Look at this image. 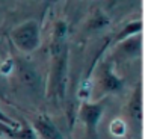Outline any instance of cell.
<instances>
[{"mask_svg":"<svg viewBox=\"0 0 154 139\" xmlns=\"http://www.w3.org/2000/svg\"><path fill=\"white\" fill-rule=\"evenodd\" d=\"M50 73L47 82V97L53 104H63L68 85V63H69V42L68 26L63 20L54 24L50 44Z\"/></svg>","mask_w":154,"mask_h":139,"instance_id":"cell-1","label":"cell"},{"mask_svg":"<svg viewBox=\"0 0 154 139\" xmlns=\"http://www.w3.org/2000/svg\"><path fill=\"white\" fill-rule=\"evenodd\" d=\"M12 44L21 53H32L41 44V26L36 20H27L11 32Z\"/></svg>","mask_w":154,"mask_h":139,"instance_id":"cell-2","label":"cell"},{"mask_svg":"<svg viewBox=\"0 0 154 139\" xmlns=\"http://www.w3.org/2000/svg\"><path fill=\"white\" fill-rule=\"evenodd\" d=\"M104 109H106L104 98H100L95 101H82L80 103L77 116H79L80 122L83 124L89 139H97V130H98L100 119L104 113Z\"/></svg>","mask_w":154,"mask_h":139,"instance_id":"cell-3","label":"cell"},{"mask_svg":"<svg viewBox=\"0 0 154 139\" xmlns=\"http://www.w3.org/2000/svg\"><path fill=\"white\" fill-rule=\"evenodd\" d=\"M97 88L103 92V95H110L122 91L124 80L115 73L113 62L110 59H104L97 70Z\"/></svg>","mask_w":154,"mask_h":139,"instance_id":"cell-4","label":"cell"},{"mask_svg":"<svg viewBox=\"0 0 154 139\" xmlns=\"http://www.w3.org/2000/svg\"><path fill=\"white\" fill-rule=\"evenodd\" d=\"M127 118L130 121V124L133 125V128L140 133V128H142V86L140 83H137L128 98V103H127Z\"/></svg>","mask_w":154,"mask_h":139,"instance_id":"cell-5","label":"cell"},{"mask_svg":"<svg viewBox=\"0 0 154 139\" xmlns=\"http://www.w3.org/2000/svg\"><path fill=\"white\" fill-rule=\"evenodd\" d=\"M33 131L38 139H66L63 133L56 127L53 119L47 115H38L33 121Z\"/></svg>","mask_w":154,"mask_h":139,"instance_id":"cell-6","label":"cell"},{"mask_svg":"<svg viewBox=\"0 0 154 139\" xmlns=\"http://www.w3.org/2000/svg\"><path fill=\"white\" fill-rule=\"evenodd\" d=\"M118 50L122 56L125 57H139L140 56V36L139 35H134V36H130L121 42H118Z\"/></svg>","mask_w":154,"mask_h":139,"instance_id":"cell-7","label":"cell"},{"mask_svg":"<svg viewBox=\"0 0 154 139\" xmlns=\"http://www.w3.org/2000/svg\"><path fill=\"white\" fill-rule=\"evenodd\" d=\"M140 29H142V21H140V20L130 21V23H128V24H125V26L122 27V30L116 35L115 42L118 44V42H121V41H124V39L130 38V36L139 35V33H140Z\"/></svg>","mask_w":154,"mask_h":139,"instance_id":"cell-8","label":"cell"},{"mask_svg":"<svg viewBox=\"0 0 154 139\" xmlns=\"http://www.w3.org/2000/svg\"><path fill=\"white\" fill-rule=\"evenodd\" d=\"M109 130H110V133H112L115 137H122V136L127 134L128 127H127V124H125L124 119H121V118H115V119L110 122Z\"/></svg>","mask_w":154,"mask_h":139,"instance_id":"cell-9","label":"cell"},{"mask_svg":"<svg viewBox=\"0 0 154 139\" xmlns=\"http://www.w3.org/2000/svg\"><path fill=\"white\" fill-rule=\"evenodd\" d=\"M107 23H109L107 17H106L101 11H97L95 15H94V17L91 18V21H89V29L97 30V29H101V27L107 26Z\"/></svg>","mask_w":154,"mask_h":139,"instance_id":"cell-10","label":"cell"},{"mask_svg":"<svg viewBox=\"0 0 154 139\" xmlns=\"http://www.w3.org/2000/svg\"><path fill=\"white\" fill-rule=\"evenodd\" d=\"M0 125L2 127H8V128H12V130H17V128H21L24 124L12 119L9 115H6L2 109H0Z\"/></svg>","mask_w":154,"mask_h":139,"instance_id":"cell-11","label":"cell"},{"mask_svg":"<svg viewBox=\"0 0 154 139\" xmlns=\"http://www.w3.org/2000/svg\"><path fill=\"white\" fill-rule=\"evenodd\" d=\"M2 80H3V76H2V74H0V85H2Z\"/></svg>","mask_w":154,"mask_h":139,"instance_id":"cell-12","label":"cell"},{"mask_svg":"<svg viewBox=\"0 0 154 139\" xmlns=\"http://www.w3.org/2000/svg\"><path fill=\"white\" fill-rule=\"evenodd\" d=\"M0 139H2V137H0Z\"/></svg>","mask_w":154,"mask_h":139,"instance_id":"cell-13","label":"cell"}]
</instances>
